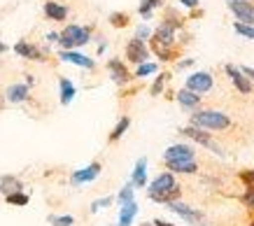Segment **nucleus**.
Returning a JSON list of instances; mask_svg holds the SVG:
<instances>
[{
    "instance_id": "1",
    "label": "nucleus",
    "mask_w": 254,
    "mask_h": 226,
    "mask_svg": "<svg viewBox=\"0 0 254 226\" xmlns=\"http://www.w3.org/2000/svg\"><path fill=\"white\" fill-rule=\"evenodd\" d=\"M149 198L156 203H173L180 198V184L175 182L173 172H161L149 184Z\"/></svg>"
},
{
    "instance_id": "2",
    "label": "nucleus",
    "mask_w": 254,
    "mask_h": 226,
    "mask_svg": "<svg viewBox=\"0 0 254 226\" xmlns=\"http://www.w3.org/2000/svg\"><path fill=\"white\" fill-rule=\"evenodd\" d=\"M191 126L203 131H226L231 126V117L217 110H198L191 114Z\"/></svg>"
},
{
    "instance_id": "3",
    "label": "nucleus",
    "mask_w": 254,
    "mask_h": 226,
    "mask_svg": "<svg viewBox=\"0 0 254 226\" xmlns=\"http://www.w3.org/2000/svg\"><path fill=\"white\" fill-rule=\"evenodd\" d=\"M89 40H91V31L86 26L70 24L61 31V40L59 42H61L63 49H77V47H84Z\"/></svg>"
},
{
    "instance_id": "4",
    "label": "nucleus",
    "mask_w": 254,
    "mask_h": 226,
    "mask_svg": "<svg viewBox=\"0 0 254 226\" xmlns=\"http://www.w3.org/2000/svg\"><path fill=\"white\" fill-rule=\"evenodd\" d=\"M229 9H231L238 24L254 26V0H229Z\"/></svg>"
},
{
    "instance_id": "5",
    "label": "nucleus",
    "mask_w": 254,
    "mask_h": 226,
    "mask_svg": "<svg viewBox=\"0 0 254 226\" xmlns=\"http://www.w3.org/2000/svg\"><path fill=\"white\" fill-rule=\"evenodd\" d=\"M180 133H182V135H187V138H191V140L196 142V145H203V147L212 149L215 154H219V156L224 154L222 149H219V147L215 145V140L210 138V133H208V131H203V128H196V126H187V128H182Z\"/></svg>"
},
{
    "instance_id": "6",
    "label": "nucleus",
    "mask_w": 254,
    "mask_h": 226,
    "mask_svg": "<svg viewBox=\"0 0 254 226\" xmlns=\"http://www.w3.org/2000/svg\"><path fill=\"white\" fill-rule=\"evenodd\" d=\"M185 89H189V91H193V94H208L210 89H212V75L210 72H193V75H189L187 77V86Z\"/></svg>"
},
{
    "instance_id": "7",
    "label": "nucleus",
    "mask_w": 254,
    "mask_h": 226,
    "mask_svg": "<svg viewBox=\"0 0 254 226\" xmlns=\"http://www.w3.org/2000/svg\"><path fill=\"white\" fill-rule=\"evenodd\" d=\"M224 70H226V75H229V79L233 82V86L238 89L240 94H252V82L247 79V75L243 70H240L238 65H231V63H226L224 65Z\"/></svg>"
},
{
    "instance_id": "8",
    "label": "nucleus",
    "mask_w": 254,
    "mask_h": 226,
    "mask_svg": "<svg viewBox=\"0 0 254 226\" xmlns=\"http://www.w3.org/2000/svg\"><path fill=\"white\" fill-rule=\"evenodd\" d=\"M126 58H128L131 63H135V65L147 63V58H149V49H147V45L142 42V40L133 38V40H128V45H126Z\"/></svg>"
},
{
    "instance_id": "9",
    "label": "nucleus",
    "mask_w": 254,
    "mask_h": 226,
    "mask_svg": "<svg viewBox=\"0 0 254 226\" xmlns=\"http://www.w3.org/2000/svg\"><path fill=\"white\" fill-rule=\"evenodd\" d=\"M59 58L65 63H72V65H79V68H86V70H93V68H96V61L84 54H79L77 49H61V52H59Z\"/></svg>"
},
{
    "instance_id": "10",
    "label": "nucleus",
    "mask_w": 254,
    "mask_h": 226,
    "mask_svg": "<svg viewBox=\"0 0 254 226\" xmlns=\"http://www.w3.org/2000/svg\"><path fill=\"white\" fill-rule=\"evenodd\" d=\"M108 70H110V77H112V82H115V84H128V82L133 79V75L128 72V68H126L119 58H110V61H108Z\"/></svg>"
},
{
    "instance_id": "11",
    "label": "nucleus",
    "mask_w": 254,
    "mask_h": 226,
    "mask_svg": "<svg viewBox=\"0 0 254 226\" xmlns=\"http://www.w3.org/2000/svg\"><path fill=\"white\" fill-rule=\"evenodd\" d=\"M163 161H193V149L189 145H170L163 152Z\"/></svg>"
},
{
    "instance_id": "12",
    "label": "nucleus",
    "mask_w": 254,
    "mask_h": 226,
    "mask_svg": "<svg viewBox=\"0 0 254 226\" xmlns=\"http://www.w3.org/2000/svg\"><path fill=\"white\" fill-rule=\"evenodd\" d=\"M168 210L170 212H175V215H180L182 219H187L189 224H196V222H200V215L196 208H191V205H187V203H180V201H173L168 203Z\"/></svg>"
},
{
    "instance_id": "13",
    "label": "nucleus",
    "mask_w": 254,
    "mask_h": 226,
    "mask_svg": "<svg viewBox=\"0 0 254 226\" xmlns=\"http://www.w3.org/2000/svg\"><path fill=\"white\" fill-rule=\"evenodd\" d=\"M100 168L103 166L98 164V161H93V164H89L86 168H82V170H75L72 172V184H86V182H93V179L100 175Z\"/></svg>"
},
{
    "instance_id": "14",
    "label": "nucleus",
    "mask_w": 254,
    "mask_h": 226,
    "mask_svg": "<svg viewBox=\"0 0 254 226\" xmlns=\"http://www.w3.org/2000/svg\"><path fill=\"white\" fill-rule=\"evenodd\" d=\"M14 52L21 56V58H28V61H45V52L38 49L35 45H31V42H26V40H19V42H16Z\"/></svg>"
},
{
    "instance_id": "15",
    "label": "nucleus",
    "mask_w": 254,
    "mask_h": 226,
    "mask_svg": "<svg viewBox=\"0 0 254 226\" xmlns=\"http://www.w3.org/2000/svg\"><path fill=\"white\" fill-rule=\"evenodd\" d=\"M45 14H47V19H52V21H63V19L68 16V7H65L63 2H59V0H47Z\"/></svg>"
},
{
    "instance_id": "16",
    "label": "nucleus",
    "mask_w": 254,
    "mask_h": 226,
    "mask_svg": "<svg viewBox=\"0 0 254 226\" xmlns=\"http://www.w3.org/2000/svg\"><path fill=\"white\" fill-rule=\"evenodd\" d=\"M152 42L161 45V47H173V42H175V28H170V26L161 24L154 31V38H152Z\"/></svg>"
},
{
    "instance_id": "17",
    "label": "nucleus",
    "mask_w": 254,
    "mask_h": 226,
    "mask_svg": "<svg viewBox=\"0 0 254 226\" xmlns=\"http://www.w3.org/2000/svg\"><path fill=\"white\" fill-rule=\"evenodd\" d=\"M5 98H7V103H14V105L26 103L28 101V84H12V86H7Z\"/></svg>"
},
{
    "instance_id": "18",
    "label": "nucleus",
    "mask_w": 254,
    "mask_h": 226,
    "mask_svg": "<svg viewBox=\"0 0 254 226\" xmlns=\"http://www.w3.org/2000/svg\"><path fill=\"white\" fill-rule=\"evenodd\" d=\"M59 96H61V105H70L72 98L77 96V89H75V84H72L68 77L59 79Z\"/></svg>"
},
{
    "instance_id": "19",
    "label": "nucleus",
    "mask_w": 254,
    "mask_h": 226,
    "mask_svg": "<svg viewBox=\"0 0 254 226\" xmlns=\"http://www.w3.org/2000/svg\"><path fill=\"white\" fill-rule=\"evenodd\" d=\"M131 184H133V187H138V189H142L147 184V159H145V156H142V159H138V164H135V168H133Z\"/></svg>"
},
{
    "instance_id": "20",
    "label": "nucleus",
    "mask_w": 254,
    "mask_h": 226,
    "mask_svg": "<svg viewBox=\"0 0 254 226\" xmlns=\"http://www.w3.org/2000/svg\"><path fill=\"white\" fill-rule=\"evenodd\" d=\"M138 215V203L131 201V203H124L122 210H119V224L117 226H131L133 219Z\"/></svg>"
},
{
    "instance_id": "21",
    "label": "nucleus",
    "mask_w": 254,
    "mask_h": 226,
    "mask_svg": "<svg viewBox=\"0 0 254 226\" xmlns=\"http://www.w3.org/2000/svg\"><path fill=\"white\" fill-rule=\"evenodd\" d=\"M177 103H180L185 110H196L200 103V96L189 91V89H182V91H177Z\"/></svg>"
},
{
    "instance_id": "22",
    "label": "nucleus",
    "mask_w": 254,
    "mask_h": 226,
    "mask_svg": "<svg viewBox=\"0 0 254 226\" xmlns=\"http://www.w3.org/2000/svg\"><path fill=\"white\" fill-rule=\"evenodd\" d=\"M23 184L21 179L14 177V175H2V179H0V191L7 196V194H14V191H21Z\"/></svg>"
},
{
    "instance_id": "23",
    "label": "nucleus",
    "mask_w": 254,
    "mask_h": 226,
    "mask_svg": "<svg viewBox=\"0 0 254 226\" xmlns=\"http://www.w3.org/2000/svg\"><path fill=\"white\" fill-rule=\"evenodd\" d=\"M170 172H185V175H191V172L198 170V166L193 161H166Z\"/></svg>"
},
{
    "instance_id": "24",
    "label": "nucleus",
    "mask_w": 254,
    "mask_h": 226,
    "mask_svg": "<svg viewBox=\"0 0 254 226\" xmlns=\"http://www.w3.org/2000/svg\"><path fill=\"white\" fill-rule=\"evenodd\" d=\"M128 126H131V117H122L119 121H117V126L112 128V133H110V142H117V140H122V135L126 131H128Z\"/></svg>"
},
{
    "instance_id": "25",
    "label": "nucleus",
    "mask_w": 254,
    "mask_h": 226,
    "mask_svg": "<svg viewBox=\"0 0 254 226\" xmlns=\"http://www.w3.org/2000/svg\"><path fill=\"white\" fill-rule=\"evenodd\" d=\"M5 201H7L9 205L21 208V205H28V196L23 194V191H14V194H7V196H5Z\"/></svg>"
},
{
    "instance_id": "26",
    "label": "nucleus",
    "mask_w": 254,
    "mask_h": 226,
    "mask_svg": "<svg viewBox=\"0 0 254 226\" xmlns=\"http://www.w3.org/2000/svg\"><path fill=\"white\" fill-rule=\"evenodd\" d=\"M133 194H135V187H133V184H126V187H124L122 191H119V196H117V201H119V205L135 201V198H133Z\"/></svg>"
},
{
    "instance_id": "27",
    "label": "nucleus",
    "mask_w": 254,
    "mask_h": 226,
    "mask_svg": "<svg viewBox=\"0 0 254 226\" xmlns=\"http://www.w3.org/2000/svg\"><path fill=\"white\" fill-rule=\"evenodd\" d=\"M154 72H156V63H140L133 77H147V75H154Z\"/></svg>"
},
{
    "instance_id": "28",
    "label": "nucleus",
    "mask_w": 254,
    "mask_h": 226,
    "mask_svg": "<svg viewBox=\"0 0 254 226\" xmlns=\"http://www.w3.org/2000/svg\"><path fill=\"white\" fill-rule=\"evenodd\" d=\"M161 5V0H142V5H140V14L145 16V19H149L152 16V9L159 7Z\"/></svg>"
},
{
    "instance_id": "29",
    "label": "nucleus",
    "mask_w": 254,
    "mask_h": 226,
    "mask_svg": "<svg viewBox=\"0 0 254 226\" xmlns=\"http://www.w3.org/2000/svg\"><path fill=\"white\" fill-rule=\"evenodd\" d=\"M110 24L115 26V28H124V26L128 24V14H124V12H112V14H110Z\"/></svg>"
},
{
    "instance_id": "30",
    "label": "nucleus",
    "mask_w": 254,
    "mask_h": 226,
    "mask_svg": "<svg viewBox=\"0 0 254 226\" xmlns=\"http://www.w3.org/2000/svg\"><path fill=\"white\" fill-rule=\"evenodd\" d=\"M166 79H168V72H161V75L154 79V84H152V89H149V94H152V96H159V94H161L163 86H166Z\"/></svg>"
},
{
    "instance_id": "31",
    "label": "nucleus",
    "mask_w": 254,
    "mask_h": 226,
    "mask_svg": "<svg viewBox=\"0 0 254 226\" xmlns=\"http://www.w3.org/2000/svg\"><path fill=\"white\" fill-rule=\"evenodd\" d=\"M236 28V33L238 35H243V38H247V40H254V26H247V24H236L233 26Z\"/></svg>"
},
{
    "instance_id": "32",
    "label": "nucleus",
    "mask_w": 254,
    "mask_h": 226,
    "mask_svg": "<svg viewBox=\"0 0 254 226\" xmlns=\"http://www.w3.org/2000/svg\"><path fill=\"white\" fill-rule=\"evenodd\" d=\"M49 224H54V226H72L75 224V219L70 217V215H61V217H49Z\"/></svg>"
},
{
    "instance_id": "33",
    "label": "nucleus",
    "mask_w": 254,
    "mask_h": 226,
    "mask_svg": "<svg viewBox=\"0 0 254 226\" xmlns=\"http://www.w3.org/2000/svg\"><path fill=\"white\" fill-rule=\"evenodd\" d=\"M243 203H245V208L254 210V184H250V187L245 189V194H243Z\"/></svg>"
},
{
    "instance_id": "34",
    "label": "nucleus",
    "mask_w": 254,
    "mask_h": 226,
    "mask_svg": "<svg viewBox=\"0 0 254 226\" xmlns=\"http://www.w3.org/2000/svg\"><path fill=\"white\" fill-rule=\"evenodd\" d=\"M110 203H112V198H110V196H108V198H100V201H93L91 203V212H98L100 208H108Z\"/></svg>"
},
{
    "instance_id": "35",
    "label": "nucleus",
    "mask_w": 254,
    "mask_h": 226,
    "mask_svg": "<svg viewBox=\"0 0 254 226\" xmlns=\"http://www.w3.org/2000/svg\"><path fill=\"white\" fill-rule=\"evenodd\" d=\"M149 35H152V31H149L147 26H140V28H138V33H135V38H138V40H142V42H145V40L149 38Z\"/></svg>"
},
{
    "instance_id": "36",
    "label": "nucleus",
    "mask_w": 254,
    "mask_h": 226,
    "mask_svg": "<svg viewBox=\"0 0 254 226\" xmlns=\"http://www.w3.org/2000/svg\"><path fill=\"white\" fill-rule=\"evenodd\" d=\"M240 70L245 72V75H247V79H250V82H254V68H240Z\"/></svg>"
},
{
    "instance_id": "37",
    "label": "nucleus",
    "mask_w": 254,
    "mask_h": 226,
    "mask_svg": "<svg viewBox=\"0 0 254 226\" xmlns=\"http://www.w3.org/2000/svg\"><path fill=\"white\" fill-rule=\"evenodd\" d=\"M47 40H49V42H59V40H61V33H49Z\"/></svg>"
},
{
    "instance_id": "38",
    "label": "nucleus",
    "mask_w": 254,
    "mask_h": 226,
    "mask_svg": "<svg viewBox=\"0 0 254 226\" xmlns=\"http://www.w3.org/2000/svg\"><path fill=\"white\" fill-rule=\"evenodd\" d=\"M243 179H245V182H254V170L252 172H243Z\"/></svg>"
},
{
    "instance_id": "39",
    "label": "nucleus",
    "mask_w": 254,
    "mask_h": 226,
    "mask_svg": "<svg viewBox=\"0 0 254 226\" xmlns=\"http://www.w3.org/2000/svg\"><path fill=\"white\" fill-rule=\"evenodd\" d=\"M191 58H185V61H182V63H177V68H189V65H191Z\"/></svg>"
},
{
    "instance_id": "40",
    "label": "nucleus",
    "mask_w": 254,
    "mask_h": 226,
    "mask_svg": "<svg viewBox=\"0 0 254 226\" xmlns=\"http://www.w3.org/2000/svg\"><path fill=\"white\" fill-rule=\"evenodd\" d=\"M180 2H185L187 7H196L198 5V0H180Z\"/></svg>"
},
{
    "instance_id": "41",
    "label": "nucleus",
    "mask_w": 254,
    "mask_h": 226,
    "mask_svg": "<svg viewBox=\"0 0 254 226\" xmlns=\"http://www.w3.org/2000/svg\"><path fill=\"white\" fill-rule=\"evenodd\" d=\"M152 224H154V226H175V224H168V222H163V219H154Z\"/></svg>"
},
{
    "instance_id": "42",
    "label": "nucleus",
    "mask_w": 254,
    "mask_h": 226,
    "mask_svg": "<svg viewBox=\"0 0 254 226\" xmlns=\"http://www.w3.org/2000/svg\"><path fill=\"white\" fill-rule=\"evenodd\" d=\"M5 49H7V47H5V45H2V42H0V54H2V52H5Z\"/></svg>"
},
{
    "instance_id": "43",
    "label": "nucleus",
    "mask_w": 254,
    "mask_h": 226,
    "mask_svg": "<svg viewBox=\"0 0 254 226\" xmlns=\"http://www.w3.org/2000/svg\"><path fill=\"white\" fill-rule=\"evenodd\" d=\"M140 226H154V224H140Z\"/></svg>"
},
{
    "instance_id": "44",
    "label": "nucleus",
    "mask_w": 254,
    "mask_h": 226,
    "mask_svg": "<svg viewBox=\"0 0 254 226\" xmlns=\"http://www.w3.org/2000/svg\"><path fill=\"white\" fill-rule=\"evenodd\" d=\"M200 226H203V224H200Z\"/></svg>"
},
{
    "instance_id": "45",
    "label": "nucleus",
    "mask_w": 254,
    "mask_h": 226,
    "mask_svg": "<svg viewBox=\"0 0 254 226\" xmlns=\"http://www.w3.org/2000/svg\"><path fill=\"white\" fill-rule=\"evenodd\" d=\"M252 226H254V224H252Z\"/></svg>"
}]
</instances>
